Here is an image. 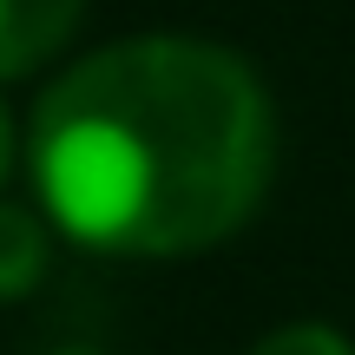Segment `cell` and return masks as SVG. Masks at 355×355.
<instances>
[{"mask_svg": "<svg viewBox=\"0 0 355 355\" xmlns=\"http://www.w3.org/2000/svg\"><path fill=\"white\" fill-rule=\"evenodd\" d=\"M53 355H105V349H92V343H66V349H53Z\"/></svg>", "mask_w": 355, "mask_h": 355, "instance_id": "cell-6", "label": "cell"}, {"mask_svg": "<svg viewBox=\"0 0 355 355\" xmlns=\"http://www.w3.org/2000/svg\"><path fill=\"white\" fill-rule=\"evenodd\" d=\"M250 355H355V343L336 322H283V329H270Z\"/></svg>", "mask_w": 355, "mask_h": 355, "instance_id": "cell-4", "label": "cell"}, {"mask_svg": "<svg viewBox=\"0 0 355 355\" xmlns=\"http://www.w3.org/2000/svg\"><path fill=\"white\" fill-rule=\"evenodd\" d=\"M53 270V224L33 204L0 198V303H20Z\"/></svg>", "mask_w": 355, "mask_h": 355, "instance_id": "cell-3", "label": "cell"}, {"mask_svg": "<svg viewBox=\"0 0 355 355\" xmlns=\"http://www.w3.org/2000/svg\"><path fill=\"white\" fill-rule=\"evenodd\" d=\"M26 171L40 211L79 250L204 257L250 224L277 178V105L237 46L132 33L33 99Z\"/></svg>", "mask_w": 355, "mask_h": 355, "instance_id": "cell-1", "label": "cell"}, {"mask_svg": "<svg viewBox=\"0 0 355 355\" xmlns=\"http://www.w3.org/2000/svg\"><path fill=\"white\" fill-rule=\"evenodd\" d=\"M86 0H0V86L33 79L46 60L73 46Z\"/></svg>", "mask_w": 355, "mask_h": 355, "instance_id": "cell-2", "label": "cell"}, {"mask_svg": "<svg viewBox=\"0 0 355 355\" xmlns=\"http://www.w3.org/2000/svg\"><path fill=\"white\" fill-rule=\"evenodd\" d=\"M13 158H20V132H13V112H7V99H0V191H7V178H13Z\"/></svg>", "mask_w": 355, "mask_h": 355, "instance_id": "cell-5", "label": "cell"}]
</instances>
